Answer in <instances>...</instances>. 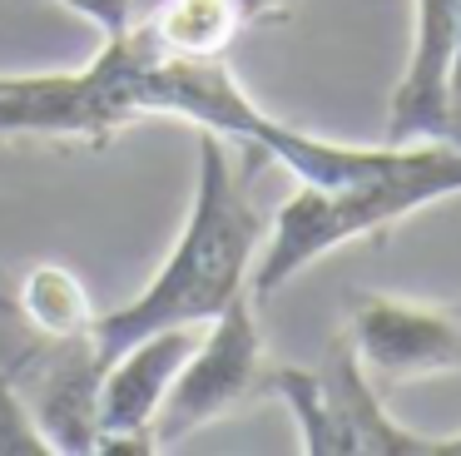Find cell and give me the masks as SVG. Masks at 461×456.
Here are the masks:
<instances>
[{"mask_svg":"<svg viewBox=\"0 0 461 456\" xmlns=\"http://www.w3.org/2000/svg\"><path fill=\"white\" fill-rule=\"evenodd\" d=\"M134 25L149 35L154 50L179 59H223L249 30L239 0H159L144 20L134 15Z\"/></svg>","mask_w":461,"mask_h":456,"instance_id":"obj_8","label":"cell"},{"mask_svg":"<svg viewBox=\"0 0 461 456\" xmlns=\"http://www.w3.org/2000/svg\"><path fill=\"white\" fill-rule=\"evenodd\" d=\"M431 139H447V144L461 149V105H447V114H441V124H437Z\"/></svg>","mask_w":461,"mask_h":456,"instance_id":"obj_14","label":"cell"},{"mask_svg":"<svg viewBox=\"0 0 461 456\" xmlns=\"http://www.w3.org/2000/svg\"><path fill=\"white\" fill-rule=\"evenodd\" d=\"M0 456H55L50 442L41 436L35 416L25 412V402L11 392V382L0 377Z\"/></svg>","mask_w":461,"mask_h":456,"instance_id":"obj_10","label":"cell"},{"mask_svg":"<svg viewBox=\"0 0 461 456\" xmlns=\"http://www.w3.org/2000/svg\"><path fill=\"white\" fill-rule=\"evenodd\" d=\"M11 297H15V307L50 337L95 333V317H100L85 278L65 263H31L21 278H11Z\"/></svg>","mask_w":461,"mask_h":456,"instance_id":"obj_9","label":"cell"},{"mask_svg":"<svg viewBox=\"0 0 461 456\" xmlns=\"http://www.w3.org/2000/svg\"><path fill=\"white\" fill-rule=\"evenodd\" d=\"M104 352L95 333L50 337L15 307L11 278H0V377L35 416L55 456L95 451V397Z\"/></svg>","mask_w":461,"mask_h":456,"instance_id":"obj_5","label":"cell"},{"mask_svg":"<svg viewBox=\"0 0 461 456\" xmlns=\"http://www.w3.org/2000/svg\"><path fill=\"white\" fill-rule=\"evenodd\" d=\"M199 327H159L120 352L104 357L100 397H95V451H120V456H149L154 446V416L164 406L179 362L189 357Z\"/></svg>","mask_w":461,"mask_h":456,"instance_id":"obj_7","label":"cell"},{"mask_svg":"<svg viewBox=\"0 0 461 456\" xmlns=\"http://www.w3.org/2000/svg\"><path fill=\"white\" fill-rule=\"evenodd\" d=\"M447 95L461 105V0H451V69H447Z\"/></svg>","mask_w":461,"mask_h":456,"instance_id":"obj_13","label":"cell"},{"mask_svg":"<svg viewBox=\"0 0 461 456\" xmlns=\"http://www.w3.org/2000/svg\"><path fill=\"white\" fill-rule=\"evenodd\" d=\"M263 233H268V214L253 204L249 174L233 164L223 134L194 129V194L184 228L144 293L95 317L100 352L110 357L159 327H203L209 317H219L233 297L249 293Z\"/></svg>","mask_w":461,"mask_h":456,"instance_id":"obj_1","label":"cell"},{"mask_svg":"<svg viewBox=\"0 0 461 456\" xmlns=\"http://www.w3.org/2000/svg\"><path fill=\"white\" fill-rule=\"evenodd\" d=\"M55 5H65L70 15H80L85 25H95L100 40L124 35V30L134 25V15H140V0H55Z\"/></svg>","mask_w":461,"mask_h":456,"instance_id":"obj_11","label":"cell"},{"mask_svg":"<svg viewBox=\"0 0 461 456\" xmlns=\"http://www.w3.org/2000/svg\"><path fill=\"white\" fill-rule=\"evenodd\" d=\"M273 402L288 406L303 456H461V432H417L382 406L342 333L312 367H273Z\"/></svg>","mask_w":461,"mask_h":456,"instance_id":"obj_3","label":"cell"},{"mask_svg":"<svg viewBox=\"0 0 461 456\" xmlns=\"http://www.w3.org/2000/svg\"><path fill=\"white\" fill-rule=\"evenodd\" d=\"M461 194V149L447 139H402V144H382L362 174H348L338 184H298L268 218L263 248L253 258L249 293L273 297L308 273L318 258L338 253L342 243L357 238H382L397 223H407L417 208L437 204V198Z\"/></svg>","mask_w":461,"mask_h":456,"instance_id":"obj_2","label":"cell"},{"mask_svg":"<svg viewBox=\"0 0 461 456\" xmlns=\"http://www.w3.org/2000/svg\"><path fill=\"white\" fill-rule=\"evenodd\" d=\"M342 337L377 392L461 372V297L352 293Z\"/></svg>","mask_w":461,"mask_h":456,"instance_id":"obj_6","label":"cell"},{"mask_svg":"<svg viewBox=\"0 0 461 456\" xmlns=\"http://www.w3.org/2000/svg\"><path fill=\"white\" fill-rule=\"evenodd\" d=\"M293 5L298 0H239V10H243V25H283V20L293 15Z\"/></svg>","mask_w":461,"mask_h":456,"instance_id":"obj_12","label":"cell"},{"mask_svg":"<svg viewBox=\"0 0 461 456\" xmlns=\"http://www.w3.org/2000/svg\"><path fill=\"white\" fill-rule=\"evenodd\" d=\"M273 352L258 327V297L243 293L219 317L199 327L189 357L179 362L164 406L154 416V446H179L213 422L273 402Z\"/></svg>","mask_w":461,"mask_h":456,"instance_id":"obj_4","label":"cell"}]
</instances>
